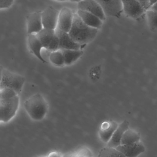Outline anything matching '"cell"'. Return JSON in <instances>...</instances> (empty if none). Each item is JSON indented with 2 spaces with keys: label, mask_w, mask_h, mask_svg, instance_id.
I'll return each instance as SVG.
<instances>
[{
  "label": "cell",
  "mask_w": 157,
  "mask_h": 157,
  "mask_svg": "<svg viewBox=\"0 0 157 157\" xmlns=\"http://www.w3.org/2000/svg\"><path fill=\"white\" fill-rule=\"evenodd\" d=\"M98 31V29L86 25L77 13H75L73 23L68 33L75 42L82 45H86L95 39Z\"/></svg>",
  "instance_id": "1"
},
{
  "label": "cell",
  "mask_w": 157,
  "mask_h": 157,
  "mask_svg": "<svg viewBox=\"0 0 157 157\" xmlns=\"http://www.w3.org/2000/svg\"><path fill=\"white\" fill-rule=\"evenodd\" d=\"M25 109L33 120H43L48 110V105L44 97L39 93L36 94L25 100Z\"/></svg>",
  "instance_id": "2"
},
{
  "label": "cell",
  "mask_w": 157,
  "mask_h": 157,
  "mask_svg": "<svg viewBox=\"0 0 157 157\" xmlns=\"http://www.w3.org/2000/svg\"><path fill=\"white\" fill-rule=\"evenodd\" d=\"M1 76L0 90L4 88H11L18 94L21 93L25 82L23 76L6 69L1 71Z\"/></svg>",
  "instance_id": "3"
},
{
  "label": "cell",
  "mask_w": 157,
  "mask_h": 157,
  "mask_svg": "<svg viewBox=\"0 0 157 157\" xmlns=\"http://www.w3.org/2000/svg\"><path fill=\"white\" fill-rule=\"evenodd\" d=\"M20 105L19 95L10 99L0 100V120L8 123L16 115Z\"/></svg>",
  "instance_id": "4"
},
{
  "label": "cell",
  "mask_w": 157,
  "mask_h": 157,
  "mask_svg": "<svg viewBox=\"0 0 157 157\" xmlns=\"http://www.w3.org/2000/svg\"><path fill=\"white\" fill-rule=\"evenodd\" d=\"M100 4L106 17L120 18L123 13L121 0H96Z\"/></svg>",
  "instance_id": "5"
},
{
  "label": "cell",
  "mask_w": 157,
  "mask_h": 157,
  "mask_svg": "<svg viewBox=\"0 0 157 157\" xmlns=\"http://www.w3.org/2000/svg\"><path fill=\"white\" fill-rule=\"evenodd\" d=\"M122 6L123 13L128 18L138 20L146 14V10L138 0H129Z\"/></svg>",
  "instance_id": "6"
},
{
  "label": "cell",
  "mask_w": 157,
  "mask_h": 157,
  "mask_svg": "<svg viewBox=\"0 0 157 157\" xmlns=\"http://www.w3.org/2000/svg\"><path fill=\"white\" fill-rule=\"evenodd\" d=\"M59 11L54 7H47L42 12L44 28L56 30L58 26Z\"/></svg>",
  "instance_id": "7"
},
{
  "label": "cell",
  "mask_w": 157,
  "mask_h": 157,
  "mask_svg": "<svg viewBox=\"0 0 157 157\" xmlns=\"http://www.w3.org/2000/svg\"><path fill=\"white\" fill-rule=\"evenodd\" d=\"M78 10L85 11L98 16L104 21L106 15L101 6L96 0H82L78 3Z\"/></svg>",
  "instance_id": "8"
},
{
  "label": "cell",
  "mask_w": 157,
  "mask_h": 157,
  "mask_svg": "<svg viewBox=\"0 0 157 157\" xmlns=\"http://www.w3.org/2000/svg\"><path fill=\"white\" fill-rule=\"evenodd\" d=\"M56 33L59 38V49L81 50L85 45H82L75 42L68 33L56 28Z\"/></svg>",
  "instance_id": "9"
},
{
  "label": "cell",
  "mask_w": 157,
  "mask_h": 157,
  "mask_svg": "<svg viewBox=\"0 0 157 157\" xmlns=\"http://www.w3.org/2000/svg\"><path fill=\"white\" fill-rule=\"evenodd\" d=\"M74 14L71 9L67 7L62 8L59 11L57 28L69 33L73 23Z\"/></svg>",
  "instance_id": "10"
},
{
  "label": "cell",
  "mask_w": 157,
  "mask_h": 157,
  "mask_svg": "<svg viewBox=\"0 0 157 157\" xmlns=\"http://www.w3.org/2000/svg\"><path fill=\"white\" fill-rule=\"evenodd\" d=\"M27 33L36 34L44 28L42 12H35L29 14L27 18Z\"/></svg>",
  "instance_id": "11"
},
{
  "label": "cell",
  "mask_w": 157,
  "mask_h": 157,
  "mask_svg": "<svg viewBox=\"0 0 157 157\" xmlns=\"http://www.w3.org/2000/svg\"><path fill=\"white\" fill-rule=\"evenodd\" d=\"M124 157H136L145 151L144 145L140 141L128 145H120L116 147Z\"/></svg>",
  "instance_id": "12"
},
{
  "label": "cell",
  "mask_w": 157,
  "mask_h": 157,
  "mask_svg": "<svg viewBox=\"0 0 157 157\" xmlns=\"http://www.w3.org/2000/svg\"><path fill=\"white\" fill-rule=\"evenodd\" d=\"M129 128V123L127 120L118 125L112 138L107 143V147L116 148L121 145V140L124 132Z\"/></svg>",
  "instance_id": "13"
},
{
  "label": "cell",
  "mask_w": 157,
  "mask_h": 157,
  "mask_svg": "<svg viewBox=\"0 0 157 157\" xmlns=\"http://www.w3.org/2000/svg\"><path fill=\"white\" fill-rule=\"evenodd\" d=\"M77 13L82 20L89 26L98 30L101 28L103 21L98 16L82 10H78Z\"/></svg>",
  "instance_id": "14"
},
{
  "label": "cell",
  "mask_w": 157,
  "mask_h": 157,
  "mask_svg": "<svg viewBox=\"0 0 157 157\" xmlns=\"http://www.w3.org/2000/svg\"><path fill=\"white\" fill-rule=\"evenodd\" d=\"M27 42L30 50L33 54L43 63H47L41 54V51L42 48H44V46L36 35L28 34Z\"/></svg>",
  "instance_id": "15"
},
{
  "label": "cell",
  "mask_w": 157,
  "mask_h": 157,
  "mask_svg": "<svg viewBox=\"0 0 157 157\" xmlns=\"http://www.w3.org/2000/svg\"><path fill=\"white\" fill-rule=\"evenodd\" d=\"M118 126L117 123L113 121L104 122L99 131V136L102 141L108 143Z\"/></svg>",
  "instance_id": "16"
},
{
  "label": "cell",
  "mask_w": 157,
  "mask_h": 157,
  "mask_svg": "<svg viewBox=\"0 0 157 157\" xmlns=\"http://www.w3.org/2000/svg\"><path fill=\"white\" fill-rule=\"evenodd\" d=\"M56 34V30L44 28L36 35L43 44L44 48L47 49L49 44Z\"/></svg>",
  "instance_id": "17"
},
{
  "label": "cell",
  "mask_w": 157,
  "mask_h": 157,
  "mask_svg": "<svg viewBox=\"0 0 157 157\" xmlns=\"http://www.w3.org/2000/svg\"><path fill=\"white\" fill-rule=\"evenodd\" d=\"M62 51L65 59V65L69 66L76 62L83 55L82 50L60 49Z\"/></svg>",
  "instance_id": "18"
},
{
  "label": "cell",
  "mask_w": 157,
  "mask_h": 157,
  "mask_svg": "<svg viewBox=\"0 0 157 157\" xmlns=\"http://www.w3.org/2000/svg\"><path fill=\"white\" fill-rule=\"evenodd\" d=\"M140 138L139 133L128 128L123 135L121 140V145H128L136 143L140 141Z\"/></svg>",
  "instance_id": "19"
},
{
  "label": "cell",
  "mask_w": 157,
  "mask_h": 157,
  "mask_svg": "<svg viewBox=\"0 0 157 157\" xmlns=\"http://www.w3.org/2000/svg\"><path fill=\"white\" fill-rule=\"evenodd\" d=\"M49 59L52 64L57 67H62L65 65L64 55L60 49L51 52Z\"/></svg>",
  "instance_id": "20"
},
{
  "label": "cell",
  "mask_w": 157,
  "mask_h": 157,
  "mask_svg": "<svg viewBox=\"0 0 157 157\" xmlns=\"http://www.w3.org/2000/svg\"><path fill=\"white\" fill-rule=\"evenodd\" d=\"M145 15L150 30L153 32H157V12L147 10Z\"/></svg>",
  "instance_id": "21"
},
{
  "label": "cell",
  "mask_w": 157,
  "mask_h": 157,
  "mask_svg": "<svg viewBox=\"0 0 157 157\" xmlns=\"http://www.w3.org/2000/svg\"><path fill=\"white\" fill-rule=\"evenodd\" d=\"M98 156L102 157H124L116 148L108 147L101 149Z\"/></svg>",
  "instance_id": "22"
},
{
  "label": "cell",
  "mask_w": 157,
  "mask_h": 157,
  "mask_svg": "<svg viewBox=\"0 0 157 157\" xmlns=\"http://www.w3.org/2000/svg\"><path fill=\"white\" fill-rule=\"evenodd\" d=\"M17 95H19L18 94L11 88H4L1 89L0 100L10 99Z\"/></svg>",
  "instance_id": "23"
},
{
  "label": "cell",
  "mask_w": 157,
  "mask_h": 157,
  "mask_svg": "<svg viewBox=\"0 0 157 157\" xmlns=\"http://www.w3.org/2000/svg\"><path fill=\"white\" fill-rule=\"evenodd\" d=\"M59 49V38L57 35L56 33V35L53 38V40L49 44L47 50L48 51L53 52Z\"/></svg>",
  "instance_id": "24"
},
{
  "label": "cell",
  "mask_w": 157,
  "mask_h": 157,
  "mask_svg": "<svg viewBox=\"0 0 157 157\" xmlns=\"http://www.w3.org/2000/svg\"><path fill=\"white\" fill-rule=\"evenodd\" d=\"M14 0H1L0 2V9L1 10H6L10 8Z\"/></svg>",
  "instance_id": "25"
},
{
  "label": "cell",
  "mask_w": 157,
  "mask_h": 157,
  "mask_svg": "<svg viewBox=\"0 0 157 157\" xmlns=\"http://www.w3.org/2000/svg\"><path fill=\"white\" fill-rule=\"evenodd\" d=\"M138 1L142 4L146 10H147L149 9L148 0H138Z\"/></svg>",
  "instance_id": "26"
},
{
  "label": "cell",
  "mask_w": 157,
  "mask_h": 157,
  "mask_svg": "<svg viewBox=\"0 0 157 157\" xmlns=\"http://www.w3.org/2000/svg\"><path fill=\"white\" fill-rule=\"evenodd\" d=\"M149 10H151L157 12V1L154 3Z\"/></svg>",
  "instance_id": "27"
},
{
  "label": "cell",
  "mask_w": 157,
  "mask_h": 157,
  "mask_svg": "<svg viewBox=\"0 0 157 157\" xmlns=\"http://www.w3.org/2000/svg\"><path fill=\"white\" fill-rule=\"evenodd\" d=\"M69 1L71 2H78H78H81L82 0H69Z\"/></svg>",
  "instance_id": "28"
},
{
  "label": "cell",
  "mask_w": 157,
  "mask_h": 157,
  "mask_svg": "<svg viewBox=\"0 0 157 157\" xmlns=\"http://www.w3.org/2000/svg\"><path fill=\"white\" fill-rule=\"evenodd\" d=\"M129 0H121V2H122V4L125 2H127Z\"/></svg>",
  "instance_id": "29"
},
{
  "label": "cell",
  "mask_w": 157,
  "mask_h": 157,
  "mask_svg": "<svg viewBox=\"0 0 157 157\" xmlns=\"http://www.w3.org/2000/svg\"><path fill=\"white\" fill-rule=\"evenodd\" d=\"M57 1L59 2H65L66 1H67V0H57Z\"/></svg>",
  "instance_id": "30"
}]
</instances>
